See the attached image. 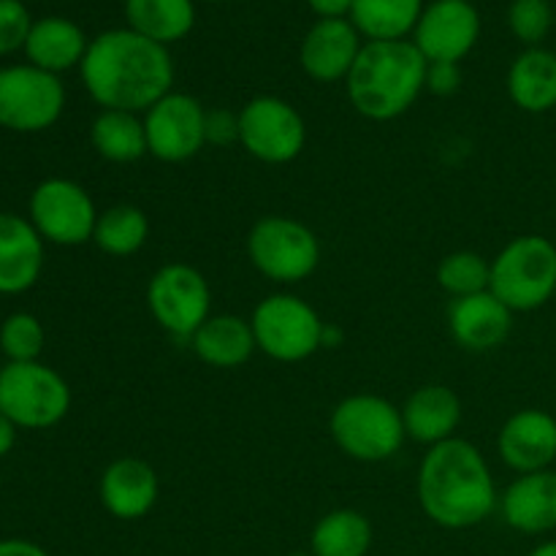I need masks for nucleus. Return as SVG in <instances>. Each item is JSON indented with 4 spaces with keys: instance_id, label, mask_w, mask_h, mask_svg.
Listing matches in <instances>:
<instances>
[{
    "instance_id": "1",
    "label": "nucleus",
    "mask_w": 556,
    "mask_h": 556,
    "mask_svg": "<svg viewBox=\"0 0 556 556\" xmlns=\"http://www.w3.org/2000/svg\"><path fill=\"white\" fill-rule=\"evenodd\" d=\"M79 76L101 109L141 114L172 92L174 60L168 47L130 27H114L92 38Z\"/></svg>"
},
{
    "instance_id": "2",
    "label": "nucleus",
    "mask_w": 556,
    "mask_h": 556,
    "mask_svg": "<svg viewBox=\"0 0 556 556\" xmlns=\"http://www.w3.org/2000/svg\"><path fill=\"white\" fill-rule=\"evenodd\" d=\"M418 503L443 530H470L497 510L492 467L470 440L451 438L432 445L418 465Z\"/></svg>"
},
{
    "instance_id": "3",
    "label": "nucleus",
    "mask_w": 556,
    "mask_h": 556,
    "mask_svg": "<svg viewBox=\"0 0 556 556\" xmlns=\"http://www.w3.org/2000/svg\"><path fill=\"white\" fill-rule=\"evenodd\" d=\"M427 58L407 41H364L345 79L351 106L372 123L402 117L427 90Z\"/></svg>"
},
{
    "instance_id": "4",
    "label": "nucleus",
    "mask_w": 556,
    "mask_h": 556,
    "mask_svg": "<svg viewBox=\"0 0 556 556\" xmlns=\"http://www.w3.org/2000/svg\"><path fill=\"white\" fill-rule=\"evenodd\" d=\"M329 432L348 459L380 465L394 459L407 432L402 410L378 394H351L331 410Z\"/></svg>"
},
{
    "instance_id": "5",
    "label": "nucleus",
    "mask_w": 556,
    "mask_h": 556,
    "mask_svg": "<svg viewBox=\"0 0 556 556\" xmlns=\"http://www.w3.org/2000/svg\"><path fill=\"white\" fill-rule=\"evenodd\" d=\"M489 291L514 313L541 309L556 293V244L538 233L516 237L492 261Z\"/></svg>"
},
{
    "instance_id": "6",
    "label": "nucleus",
    "mask_w": 556,
    "mask_h": 556,
    "mask_svg": "<svg viewBox=\"0 0 556 556\" xmlns=\"http://www.w3.org/2000/svg\"><path fill=\"white\" fill-rule=\"evenodd\" d=\"M255 345L280 364L307 362L324 348L326 324L318 309L296 293H271L253 309Z\"/></svg>"
},
{
    "instance_id": "7",
    "label": "nucleus",
    "mask_w": 556,
    "mask_h": 556,
    "mask_svg": "<svg viewBox=\"0 0 556 556\" xmlns=\"http://www.w3.org/2000/svg\"><path fill=\"white\" fill-rule=\"evenodd\" d=\"M248 258L266 280L277 286H296L318 269L320 239L302 220L266 215L250 228Z\"/></svg>"
},
{
    "instance_id": "8",
    "label": "nucleus",
    "mask_w": 556,
    "mask_h": 556,
    "mask_svg": "<svg viewBox=\"0 0 556 556\" xmlns=\"http://www.w3.org/2000/svg\"><path fill=\"white\" fill-rule=\"evenodd\" d=\"M71 410V389L41 362H9L0 369V413L16 429H49Z\"/></svg>"
},
{
    "instance_id": "9",
    "label": "nucleus",
    "mask_w": 556,
    "mask_h": 556,
    "mask_svg": "<svg viewBox=\"0 0 556 556\" xmlns=\"http://www.w3.org/2000/svg\"><path fill=\"white\" fill-rule=\"evenodd\" d=\"M147 309L166 334L190 342L212 315V288L195 266L166 264L150 277Z\"/></svg>"
},
{
    "instance_id": "10",
    "label": "nucleus",
    "mask_w": 556,
    "mask_h": 556,
    "mask_svg": "<svg viewBox=\"0 0 556 556\" xmlns=\"http://www.w3.org/2000/svg\"><path fill=\"white\" fill-rule=\"evenodd\" d=\"M239 144L255 161L282 166L302 155L307 125L286 98L255 96L239 109Z\"/></svg>"
},
{
    "instance_id": "11",
    "label": "nucleus",
    "mask_w": 556,
    "mask_h": 556,
    "mask_svg": "<svg viewBox=\"0 0 556 556\" xmlns=\"http://www.w3.org/2000/svg\"><path fill=\"white\" fill-rule=\"evenodd\" d=\"M63 109L65 87L60 76L30 63L0 68V128L38 134L52 128Z\"/></svg>"
},
{
    "instance_id": "12",
    "label": "nucleus",
    "mask_w": 556,
    "mask_h": 556,
    "mask_svg": "<svg viewBox=\"0 0 556 556\" xmlns=\"http://www.w3.org/2000/svg\"><path fill=\"white\" fill-rule=\"evenodd\" d=\"M101 212L85 188L74 179H43L30 195V223L43 242L60 248L92 242Z\"/></svg>"
},
{
    "instance_id": "13",
    "label": "nucleus",
    "mask_w": 556,
    "mask_h": 556,
    "mask_svg": "<svg viewBox=\"0 0 556 556\" xmlns=\"http://www.w3.org/2000/svg\"><path fill=\"white\" fill-rule=\"evenodd\" d=\"M147 150L161 163H185L206 144V109L199 98L172 90L144 112Z\"/></svg>"
},
{
    "instance_id": "14",
    "label": "nucleus",
    "mask_w": 556,
    "mask_h": 556,
    "mask_svg": "<svg viewBox=\"0 0 556 556\" xmlns=\"http://www.w3.org/2000/svg\"><path fill=\"white\" fill-rule=\"evenodd\" d=\"M481 38V14L470 0H432L424 5L410 41L427 63H462Z\"/></svg>"
},
{
    "instance_id": "15",
    "label": "nucleus",
    "mask_w": 556,
    "mask_h": 556,
    "mask_svg": "<svg viewBox=\"0 0 556 556\" xmlns=\"http://www.w3.org/2000/svg\"><path fill=\"white\" fill-rule=\"evenodd\" d=\"M364 47L362 33L351 20H315L299 47V63L313 81H345Z\"/></svg>"
},
{
    "instance_id": "16",
    "label": "nucleus",
    "mask_w": 556,
    "mask_h": 556,
    "mask_svg": "<svg viewBox=\"0 0 556 556\" xmlns=\"http://www.w3.org/2000/svg\"><path fill=\"white\" fill-rule=\"evenodd\" d=\"M497 451L505 467L519 476L552 470L556 459V418L538 407L514 413L500 429Z\"/></svg>"
},
{
    "instance_id": "17",
    "label": "nucleus",
    "mask_w": 556,
    "mask_h": 556,
    "mask_svg": "<svg viewBox=\"0 0 556 556\" xmlns=\"http://www.w3.org/2000/svg\"><path fill=\"white\" fill-rule=\"evenodd\" d=\"M514 309L505 307L492 291L451 299L448 329L456 345L472 353H489L505 345L514 329Z\"/></svg>"
},
{
    "instance_id": "18",
    "label": "nucleus",
    "mask_w": 556,
    "mask_h": 556,
    "mask_svg": "<svg viewBox=\"0 0 556 556\" xmlns=\"http://www.w3.org/2000/svg\"><path fill=\"white\" fill-rule=\"evenodd\" d=\"M161 483L150 462L136 456H119L103 470L98 497L106 514L119 521H139L155 508Z\"/></svg>"
},
{
    "instance_id": "19",
    "label": "nucleus",
    "mask_w": 556,
    "mask_h": 556,
    "mask_svg": "<svg viewBox=\"0 0 556 556\" xmlns=\"http://www.w3.org/2000/svg\"><path fill=\"white\" fill-rule=\"evenodd\" d=\"M43 269V239L30 220L0 212V293L30 291Z\"/></svg>"
},
{
    "instance_id": "20",
    "label": "nucleus",
    "mask_w": 556,
    "mask_h": 556,
    "mask_svg": "<svg viewBox=\"0 0 556 556\" xmlns=\"http://www.w3.org/2000/svg\"><path fill=\"white\" fill-rule=\"evenodd\" d=\"M500 514L510 530L525 535L556 530V472L541 470L516 478L500 494Z\"/></svg>"
},
{
    "instance_id": "21",
    "label": "nucleus",
    "mask_w": 556,
    "mask_h": 556,
    "mask_svg": "<svg viewBox=\"0 0 556 556\" xmlns=\"http://www.w3.org/2000/svg\"><path fill=\"white\" fill-rule=\"evenodd\" d=\"M400 410L407 438L429 445V448L456 438V429L462 424L459 396L443 383H429L416 389Z\"/></svg>"
},
{
    "instance_id": "22",
    "label": "nucleus",
    "mask_w": 556,
    "mask_h": 556,
    "mask_svg": "<svg viewBox=\"0 0 556 556\" xmlns=\"http://www.w3.org/2000/svg\"><path fill=\"white\" fill-rule=\"evenodd\" d=\"M87 47H90V38L74 20L43 16V20L33 22L30 33H27L25 54L30 65L60 76L63 71L79 68Z\"/></svg>"
},
{
    "instance_id": "23",
    "label": "nucleus",
    "mask_w": 556,
    "mask_h": 556,
    "mask_svg": "<svg viewBox=\"0 0 556 556\" xmlns=\"http://www.w3.org/2000/svg\"><path fill=\"white\" fill-rule=\"evenodd\" d=\"M190 348L199 356V362L215 369L244 367L253 358V353L258 351L253 324L228 313L210 315L193 334Z\"/></svg>"
},
{
    "instance_id": "24",
    "label": "nucleus",
    "mask_w": 556,
    "mask_h": 556,
    "mask_svg": "<svg viewBox=\"0 0 556 556\" xmlns=\"http://www.w3.org/2000/svg\"><path fill=\"white\" fill-rule=\"evenodd\" d=\"M508 96L521 112L546 114L556 106V54L530 47L510 63Z\"/></svg>"
},
{
    "instance_id": "25",
    "label": "nucleus",
    "mask_w": 556,
    "mask_h": 556,
    "mask_svg": "<svg viewBox=\"0 0 556 556\" xmlns=\"http://www.w3.org/2000/svg\"><path fill=\"white\" fill-rule=\"evenodd\" d=\"M125 22L134 33L172 47L193 33L195 0H125Z\"/></svg>"
},
{
    "instance_id": "26",
    "label": "nucleus",
    "mask_w": 556,
    "mask_h": 556,
    "mask_svg": "<svg viewBox=\"0 0 556 556\" xmlns=\"http://www.w3.org/2000/svg\"><path fill=\"white\" fill-rule=\"evenodd\" d=\"M424 5V0H353L351 22L364 41H407Z\"/></svg>"
},
{
    "instance_id": "27",
    "label": "nucleus",
    "mask_w": 556,
    "mask_h": 556,
    "mask_svg": "<svg viewBox=\"0 0 556 556\" xmlns=\"http://www.w3.org/2000/svg\"><path fill=\"white\" fill-rule=\"evenodd\" d=\"M90 141L98 155L109 163H136L150 155L144 119L134 112L101 109L90 125Z\"/></svg>"
},
{
    "instance_id": "28",
    "label": "nucleus",
    "mask_w": 556,
    "mask_h": 556,
    "mask_svg": "<svg viewBox=\"0 0 556 556\" xmlns=\"http://www.w3.org/2000/svg\"><path fill=\"white\" fill-rule=\"evenodd\" d=\"M372 548V525L362 510L337 508L320 516L309 535L313 556H367Z\"/></svg>"
},
{
    "instance_id": "29",
    "label": "nucleus",
    "mask_w": 556,
    "mask_h": 556,
    "mask_svg": "<svg viewBox=\"0 0 556 556\" xmlns=\"http://www.w3.org/2000/svg\"><path fill=\"white\" fill-rule=\"evenodd\" d=\"M147 239H150V217L134 204L109 206L98 215L96 233H92L96 248L112 258H130L144 248Z\"/></svg>"
},
{
    "instance_id": "30",
    "label": "nucleus",
    "mask_w": 556,
    "mask_h": 556,
    "mask_svg": "<svg viewBox=\"0 0 556 556\" xmlns=\"http://www.w3.org/2000/svg\"><path fill=\"white\" fill-rule=\"evenodd\" d=\"M438 282L451 299L483 293L489 291V282H492V261L472 250H456L440 261Z\"/></svg>"
},
{
    "instance_id": "31",
    "label": "nucleus",
    "mask_w": 556,
    "mask_h": 556,
    "mask_svg": "<svg viewBox=\"0 0 556 556\" xmlns=\"http://www.w3.org/2000/svg\"><path fill=\"white\" fill-rule=\"evenodd\" d=\"M0 351L9 362H38L43 351V326L36 315L14 313L0 326Z\"/></svg>"
},
{
    "instance_id": "32",
    "label": "nucleus",
    "mask_w": 556,
    "mask_h": 556,
    "mask_svg": "<svg viewBox=\"0 0 556 556\" xmlns=\"http://www.w3.org/2000/svg\"><path fill=\"white\" fill-rule=\"evenodd\" d=\"M554 9L548 0H514L508 5V27L516 41L530 47H541L543 38L552 33Z\"/></svg>"
},
{
    "instance_id": "33",
    "label": "nucleus",
    "mask_w": 556,
    "mask_h": 556,
    "mask_svg": "<svg viewBox=\"0 0 556 556\" xmlns=\"http://www.w3.org/2000/svg\"><path fill=\"white\" fill-rule=\"evenodd\" d=\"M33 16L22 0H0V58L25 49Z\"/></svg>"
},
{
    "instance_id": "34",
    "label": "nucleus",
    "mask_w": 556,
    "mask_h": 556,
    "mask_svg": "<svg viewBox=\"0 0 556 556\" xmlns=\"http://www.w3.org/2000/svg\"><path fill=\"white\" fill-rule=\"evenodd\" d=\"M239 141V114L228 109H215L206 112V144L228 147Z\"/></svg>"
},
{
    "instance_id": "35",
    "label": "nucleus",
    "mask_w": 556,
    "mask_h": 556,
    "mask_svg": "<svg viewBox=\"0 0 556 556\" xmlns=\"http://www.w3.org/2000/svg\"><path fill=\"white\" fill-rule=\"evenodd\" d=\"M462 68L459 63H429L427 65V90L432 96L448 98L459 92Z\"/></svg>"
},
{
    "instance_id": "36",
    "label": "nucleus",
    "mask_w": 556,
    "mask_h": 556,
    "mask_svg": "<svg viewBox=\"0 0 556 556\" xmlns=\"http://www.w3.org/2000/svg\"><path fill=\"white\" fill-rule=\"evenodd\" d=\"M318 20H351L353 0H307Z\"/></svg>"
},
{
    "instance_id": "37",
    "label": "nucleus",
    "mask_w": 556,
    "mask_h": 556,
    "mask_svg": "<svg viewBox=\"0 0 556 556\" xmlns=\"http://www.w3.org/2000/svg\"><path fill=\"white\" fill-rule=\"evenodd\" d=\"M0 556H49L41 546L30 541H20V538H9L0 541Z\"/></svg>"
},
{
    "instance_id": "38",
    "label": "nucleus",
    "mask_w": 556,
    "mask_h": 556,
    "mask_svg": "<svg viewBox=\"0 0 556 556\" xmlns=\"http://www.w3.org/2000/svg\"><path fill=\"white\" fill-rule=\"evenodd\" d=\"M14 443H16V427L3 416V413H0V456L9 454V451L14 448Z\"/></svg>"
},
{
    "instance_id": "39",
    "label": "nucleus",
    "mask_w": 556,
    "mask_h": 556,
    "mask_svg": "<svg viewBox=\"0 0 556 556\" xmlns=\"http://www.w3.org/2000/svg\"><path fill=\"white\" fill-rule=\"evenodd\" d=\"M527 556H556V541H548V543H541L538 548H532Z\"/></svg>"
},
{
    "instance_id": "40",
    "label": "nucleus",
    "mask_w": 556,
    "mask_h": 556,
    "mask_svg": "<svg viewBox=\"0 0 556 556\" xmlns=\"http://www.w3.org/2000/svg\"><path fill=\"white\" fill-rule=\"evenodd\" d=\"M195 3H226V0H195Z\"/></svg>"
},
{
    "instance_id": "41",
    "label": "nucleus",
    "mask_w": 556,
    "mask_h": 556,
    "mask_svg": "<svg viewBox=\"0 0 556 556\" xmlns=\"http://www.w3.org/2000/svg\"><path fill=\"white\" fill-rule=\"evenodd\" d=\"M293 556H313V554H293Z\"/></svg>"
},
{
    "instance_id": "42",
    "label": "nucleus",
    "mask_w": 556,
    "mask_h": 556,
    "mask_svg": "<svg viewBox=\"0 0 556 556\" xmlns=\"http://www.w3.org/2000/svg\"><path fill=\"white\" fill-rule=\"evenodd\" d=\"M0 369H3V364H0Z\"/></svg>"
}]
</instances>
